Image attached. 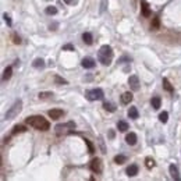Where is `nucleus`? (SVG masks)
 <instances>
[{"label":"nucleus","mask_w":181,"mask_h":181,"mask_svg":"<svg viewBox=\"0 0 181 181\" xmlns=\"http://www.w3.org/2000/svg\"><path fill=\"white\" fill-rule=\"evenodd\" d=\"M49 117L52 118V120H59V118L63 117L64 112L63 110H60V109H52V110H49L48 112Z\"/></svg>","instance_id":"obj_6"},{"label":"nucleus","mask_w":181,"mask_h":181,"mask_svg":"<svg viewBox=\"0 0 181 181\" xmlns=\"http://www.w3.org/2000/svg\"><path fill=\"white\" fill-rule=\"evenodd\" d=\"M125 142H127L128 145H135L137 144V134L135 133L127 134V137H125Z\"/></svg>","instance_id":"obj_13"},{"label":"nucleus","mask_w":181,"mask_h":181,"mask_svg":"<svg viewBox=\"0 0 181 181\" xmlns=\"http://www.w3.org/2000/svg\"><path fill=\"white\" fill-rule=\"evenodd\" d=\"M39 99H46V98H50V96H53L52 92H39Z\"/></svg>","instance_id":"obj_28"},{"label":"nucleus","mask_w":181,"mask_h":181,"mask_svg":"<svg viewBox=\"0 0 181 181\" xmlns=\"http://www.w3.org/2000/svg\"><path fill=\"white\" fill-rule=\"evenodd\" d=\"M98 60H99V63H102L103 66H109V64L112 63V60H113L112 46L103 45V46L99 49V52H98Z\"/></svg>","instance_id":"obj_2"},{"label":"nucleus","mask_w":181,"mask_h":181,"mask_svg":"<svg viewBox=\"0 0 181 181\" xmlns=\"http://www.w3.org/2000/svg\"><path fill=\"white\" fill-rule=\"evenodd\" d=\"M32 66H33L35 68H43V67H45V61H43V59H35L33 63H32Z\"/></svg>","instance_id":"obj_19"},{"label":"nucleus","mask_w":181,"mask_h":181,"mask_svg":"<svg viewBox=\"0 0 181 181\" xmlns=\"http://www.w3.org/2000/svg\"><path fill=\"white\" fill-rule=\"evenodd\" d=\"M82 41H84L86 45H92V42H93V39H92V35H90L89 32H85V33L82 35Z\"/></svg>","instance_id":"obj_18"},{"label":"nucleus","mask_w":181,"mask_h":181,"mask_svg":"<svg viewBox=\"0 0 181 181\" xmlns=\"http://www.w3.org/2000/svg\"><path fill=\"white\" fill-rule=\"evenodd\" d=\"M11 74H13V67L9 66L7 68L4 70V73H3V81H7L11 78Z\"/></svg>","instance_id":"obj_16"},{"label":"nucleus","mask_w":181,"mask_h":181,"mask_svg":"<svg viewBox=\"0 0 181 181\" xmlns=\"http://www.w3.org/2000/svg\"><path fill=\"white\" fill-rule=\"evenodd\" d=\"M141 11H142L144 17H150V9L145 0H141Z\"/></svg>","instance_id":"obj_11"},{"label":"nucleus","mask_w":181,"mask_h":181,"mask_svg":"<svg viewBox=\"0 0 181 181\" xmlns=\"http://www.w3.org/2000/svg\"><path fill=\"white\" fill-rule=\"evenodd\" d=\"M13 39H14L13 42L16 43V45H20V43H21V39H20V36H18L17 33H14V35H13Z\"/></svg>","instance_id":"obj_32"},{"label":"nucleus","mask_w":181,"mask_h":181,"mask_svg":"<svg viewBox=\"0 0 181 181\" xmlns=\"http://www.w3.org/2000/svg\"><path fill=\"white\" fill-rule=\"evenodd\" d=\"M21 110H22V100H21V99H17V100L11 105L10 109L7 110L4 118H6V120H13V118L17 117V116L21 113Z\"/></svg>","instance_id":"obj_3"},{"label":"nucleus","mask_w":181,"mask_h":181,"mask_svg":"<svg viewBox=\"0 0 181 181\" xmlns=\"http://www.w3.org/2000/svg\"><path fill=\"white\" fill-rule=\"evenodd\" d=\"M109 137H110V138H114V131H110V133H109Z\"/></svg>","instance_id":"obj_34"},{"label":"nucleus","mask_w":181,"mask_h":181,"mask_svg":"<svg viewBox=\"0 0 181 181\" xmlns=\"http://www.w3.org/2000/svg\"><path fill=\"white\" fill-rule=\"evenodd\" d=\"M54 81H56L57 84H67V81L64 80V78H61V77H59V75L54 77Z\"/></svg>","instance_id":"obj_31"},{"label":"nucleus","mask_w":181,"mask_h":181,"mask_svg":"<svg viewBox=\"0 0 181 181\" xmlns=\"http://www.w3.org/2000/svg\"><path fill=\"white\" fill-rule=\"evenodd\" d=\"M133 99H134V96H133L131 92H124V93L121 95V103L123 105H130V103L133 102Z\"/></svg>","instance_id":"obj_10"},{"label":"nucleus","mask_w":181,"mask_h":181,"mask_svg":"<svg viewBox=\"0 0 181 181\" xmlns=\"http://www.w3.org/2000/svg\"><path fill=\"white\" fill-rule=\"evenodd\" d=\"M160 27V20H159V17H155L153 20H152V25H150V28L153 29V31H156V29H159Z\"/></svg>","instance_id":"obj_23"},{"label":"nucleus","mask_w":181,"mask_h":181,"mask_svg":"<svg viewBox=\"0 0 181 181\" xmlns=\"http://www.w3.org/2000/svg\"><path fill=\"white\" fill-rule=\"evenodd\" d=\"M145 163H146V167H148V169L155 167V160L152 159V157H146V159H145Z\"/></svg>","instance_id":"obj_27"},{"label":"nucleus","mask_w":181,"mask_h":181,"mask_svg":"<svg viewBox=\"0 0 181 181\" xmlns=\"http://www.w3.org/2000/svg\"><path fill=\"white\" fill-rule=\"evenodd\" d=\"M63 50H73V52H74V46H73V45H64Z\"/></svg>","instance_id":"obj_33"},{"label":"nucleus","mask_w":181,"mask_h":181,"mask_svg":"<svg viewBox=\"0 0 181 181\" xmlns=\"http://www.w3.org/2000/svg\"><path fill=\"white\" fill-rule=\"evenodd\" d=\"M150 103H152V107H153L155 110H157V109H160L162 99H160L159 96H153V98H152V100H150Z\"/></svg>","instance_id":"obj_15"},{"label":"nucleus","mask_w":181,"mask_h":181,"mask_svg":"<svg viewBox=\"0 0 181 181\" xmlns=\"http://www.w3.org/2000/svg\"><path fill=\"white\" fill-rule=\"evenodd\" d=\"M25 131H27V128L21 125V124H18V125H14V128H13V135L18 133H25Z\"/></svg>","instance_id":"obj_20"},{"label":"nucleus","mask_w":181,"mask_h":181,"mask_svg":"<svg viewBox=\"0 0 181 181\" xmlns=\"http://www.w3.org/2000/svg\"><path fill=\"white\" fill-rule=\"evenodd\" d=\"M103 90L100 88H96V89H90L86 92V98L89 99V100H100L103 99Z\"/></svg>","instance_id":"obj_4"},{"label":"nucleus","mask_w":181,"mask_h":181,"mask_svg":"<svg viewBox=\"0 0 181 181\" xmlns=\"http://www.w3.org/2000/svg\"><path fill=\"white\" fill-rule=\"evenodd\" d=\"M117 128L118 131H121V133H125L128 130V124L125 121H123V120H120V121L117 123Z\"/></svg>","instance_id":"obj_17"},{"label":"nucleus","mask_w":181,"mask_h":181,"mask_svg":"<svg viewBox=\"0 0 181 181\" xmlns=\"http://www.w3.org/2000/svg\"><path fill=\"white\" fill-rule=\"evenodd\" d=\"M3 18H4V21L7 22V25H9V27H11V25H13V21H11V18H10V16H9V14H3Z\"/></svg>","instance_id":"obj_30"},{"label":"nucleus","mask_w":181,"mask_h":181,"mask_svg":"<svg viewBox=\"0 0 181 181\" xmlns=\"http://www.w3.org/2000/svg\"><path fill=\"white\" fill-rule=\"evenodd\" d=\"M84 141H85L86 146H88V150H89V153H93V152H95V148H93V145H92V142H90L89 139H84Z\"/></svg>","instance_id":"obj_29"},{"label":"nucleus","mask_w":181,"mask_h":181,"mask_svg":"<svg viewBox=\"0 0 181 181\" xmlns=\"http://www.w3.org/2000/svg\"><path fill=\"white\" fill-rule=\"evenodd\" d=\"M90 170L93 173H96V174H100L103 171V163H102V160L99 157H95L90 162Z\"/></svg>","instance_id":"obj_5"},{"label":"nucleus","mask_w":181,"mask_h":181,"mask_svg":"<svg viewBox=\"0 0 181 181\" xmlns=\"http://www.w3.org/2000/svg\"><path fill=\"white\" fill-rule=\"evenodd\" d=\"M138 174V166L137 165H130L127 167V176L128 177H134Z\"/></svg>","instance_id":"obj_12"},{"label":"nucleus","mask_w":181,"mask_h":181,"mask_svg":"<svg viewBox=\"0 0 181 181\" xmlns=\"http://www.w3.org/2000/svg\"><path fill=\"white\" fill-rule=\"evenodd\" d=\"M103 107L106 109V110H109V112H116V107H114V105H112V103H109V102H105L103 103Z\"/></svg>","instance_id":"obj_25"},{"label":"nucleus","mask_w":181,"mask_h":181,"mask_svg":"<svg viewBox=\"0 0 181 181\" xmlns=\"http://www.w3.org/2000/svg\"><path fill=\"white\" fill-rule=\"evenodd\" d=\"M128 117H130V118H134V120H137V118L139 117L138 109H137L135 106H133V107H130V109H128Z\"/></svg>","instance_id":"obj_14"},{"label":"nucleus","mask_w":181,"mask_h":181,"mask_svg":"<svg viewBox=\"0 0 181 181\" xmlns=\"http://www.w3.org/2000/svg\"><path fill=\"white\" fill-rule=\"evenodd\" d=\"M82 67L84 68H93L96 66V61L95 59H92V57H85V59H82Z\"/></svg>","instance_id":"obj_9"},{"label":"nucleus","mask_w":181,"mask_h":181,"mask_svg":"<svg viewBox=\"0 0 181 181\" xmlns=\"http://www.w3.org/2000/svg\"><path fill=\"white\" fill-rule=\"evenodd\" d=\"M128 84L131 86V89L133 90H138L139 89V80L137 75H131L130 78H128Z\"/></svg>","instance_id":"obj_7"},{"label":"nucleus","mask_w":181,"mask_h":181,"mask_svg":"<svg viewBox=\"0 0 181 181\" xmlns=\"http://www.w3.org/2000/svg\"><path fill=\"white\" fill-rule=\"evenodd\" d=\"M46 14H49V16H54V14H57V9L54 7V6H49V7H46Z\"/></svg>","instance_id":"obj_24"},{"label":"nucleus","mask_w":181,"mask_h":181,"mask_svg":"<svg viewBox=\"0 0 181 181\" xmlns=\"http://www.w3.org/2000/svg\"><path fill=\"white\" fill-rule=\"evenodd\" d=\"M163 88H165L167 92H173V86H171V84H170V81L167 80V78H163Z\"/></svg>","instance_id":"obj_22"},{"label":"nucleus","mask_w":181,"mask_h":181,"mask_svg":"<svg viewBox=\"0 0 181 181\" xmlns=\"http://www.w3.org/2000/svg\"><path fill=\"white\" fill-rule=\"evenodd\" d=\"M169 171H170V176H171V178H173V180H176V181H180L181 180L180 173H178V169H177L176 165H170Z\"/></svg>","instance_id":"obj_8"},{"label":"nucleus","mask_w":181,"mask_h":181,"mask_svg":"<svg viewBox=\"0 0 181 181\" xmlns=\"http://www.w3.org/2000/svg\"><path fill=\"white\" fill-rule=\"evenodd\" d=\"M125 160H127V157H125L124 155H117V156H114V163H117V165L125 163Z\"/></svg>","instance_id":"obj_21"},{"label":"nucleus","mask_w":181,"mask_h":181,"mask_svg":"<svg viewBox=\"0 0 181 181\" xmlns=\"http://www.w3.org/2000/svg\"><path fill=\"white\" fill-rule=\"evenodd\" d=\"M159 120L162 123H167V120H169V113H167V112H162L159 114Z\"/></svg>","instance_id":"obj_26"},{"label":"nucleus","mask_w":181,"mask_h":181,"mask_svg":"<svg viewBox=\"0 0 181 181\" xmlns=\"http://www.w3.org/2000/svg\"><path fill=\"white\" fill-rule=\"evenodd\" d=\"M25 124L33 127L35 130H39V131H48L50 130V123L43 118L42 116H31V117L25 118Z\"/></svg>","instance_id":"obj_1"}]
</instances>
